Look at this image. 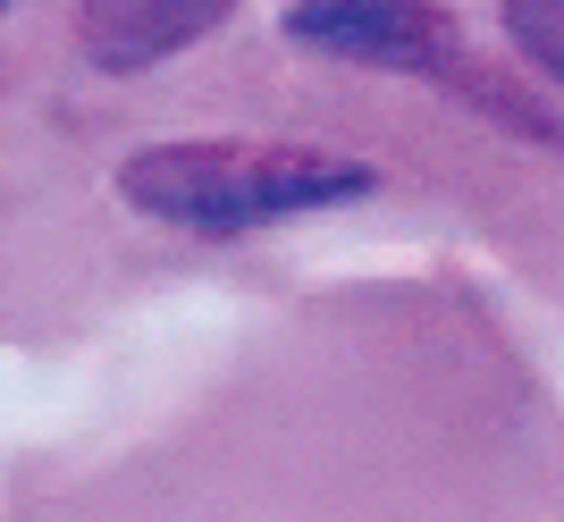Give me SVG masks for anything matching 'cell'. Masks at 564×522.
Instances as JSON below:
<instances>
[{
    "label": "cell",
    "mask_w": 564,
    "mask_h": 522,
    "mask_svg": "<svg viewBox=\"0 0 564 522\" xmlns=\"http://www.w3.org/2000/svg\"><path fill=\"white\" fill-rule=\"evenodd\" d=\"M0 9H9V0H0Z\"/></svg>",
    "instance_id": "5"
},
{
    "label": "cell",
    "mask_w": 564,
    "mask_h": 522,
    "mask_svg": "<svg viewBox=\"0 0 564 522\" xmlns=\"http://www.w3.org/2000/svg\"><path fill=\"white\" fill-rule=\"evenodd\" d=\"M371 194V168L312 152V143H261V135H186L143 143L118 168V203L186 237H245L295 211H329Z\"/></svg>",
    "instance_id": "1"
},
{
    "label": "cell",
    "mask_w": 564,
    "mask_h": 522,
    "mask_svg": "<svg viewBox=\"0 0 564 522\" xmlns=\"http://www.w3.org/2000/svg\"><path fill=\"white\" fill-rule=\"evenodd\" d=\"M286 34L329 59H362V68H404V76H455V25L430 0H295Z\"/></svg>",
    "instance_id": "2"
},
{
    "label": "cell",
    "mask_w": 564,
    "mask_h": 522,
    "mask_svg": "<svg viewBox=\"0 0 564 522\" xmlns=\"http://www.w3.org/2000/svg\"><path fill=\"white\" fill-rule=\"evenodd\" d=\"M236 0H76V43L85 59L110 76H135V68H161L177 59L186 43H203Z\"/></svg>",
    "instance_id": "3"
},
{
    "label": "cell",
    "mask_w": 564,
    "mask_h": 522,
    "mask_svg": "<svg viewBox=\"0 0 564 522\" xmlns=\"http://www.w3.org/2000/svg\"><path fill=\"white\" fill-rule=\"evenodd\" d=\"M506 25L522 34V51L547 76H564V0H506Z\"/></svg>",
    "instance_id": "4"
}]
</instances>
